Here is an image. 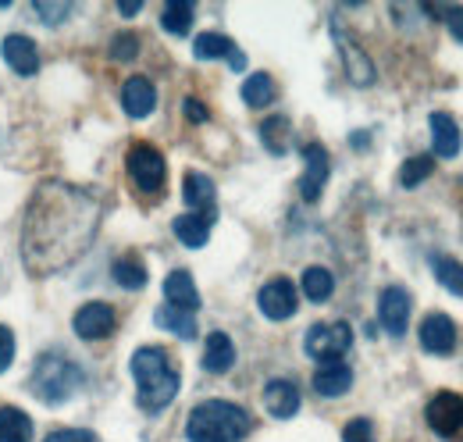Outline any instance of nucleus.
<instances>
[{
	"mask_svg": "<svg viewBox=\"0 0 463 442\" xmlns=\"http://www.w3.org/2000/svg\"><path fill=\"white\" fill-rule=\"evenodd\" d=\"M75 335L86 339V342H97L104 335L115 332V307L111 303H86L75 311Z\"/></svg>",
	"mask_w": 463,
	"mask_h": 442,
	"instance_id": "13",
	"label": "nucleus"
},
{
	"mask_svg": "<svg viewBox=\"0 0 463 442\" xmlns=\"http://www.w3.org/2000/svg\"><path fill=\"white\" fill-rule=\"evenodd\" d=\"M417 339H420V350H424V353L446 357V353H453V346H457V325H453V318H446V314H428V318L420 322V329H417Z\"/></svg>",
	"mask_w": 463,
	"mask_h": 442,
	"instance_id": "12",
	"label": "nucleus"
},
{
	"mask_svg": "<svg viewBox=\"0 0 463 442\" xmlns=\"http://www.w3.org/2000/svg\"><path fill=\"white\" fill-rule=\"evenodd\" d=\"M335 43H339V54H343V68H346L349 82L353 86H371L374 82V64H371V57L364 54V47L353 43L346 33H339V29H335Z\"/></svg>",
	"mask_w": 463,
	"mask_h": 442,
	"instance_id": "15",
	"label": "nucleus"
},
{
	"mask_svg": "<svg viewBox=\"0 0 463 442\" xmlns=\"http://www.w3.org/2000/svg\"><path fill=\"white\" fill-rule=\"evenodd\" d=\"M431 171H435V158H431V154L406 158L403 168H400V182H403L406 189H413V186H420V182H424Z\"/></svg>",
	"mask_w": 463,
	"mask_h": 442,
	"instance_id": "32",
	"label": "nucleus"
},
{
	"mask_svg": "<svg viewBox=\"0 0 463 442\" xmlns=\"http://www.w3.org/2000/svg\"><path fill=\"white\" fill-rule=\"evenodd\" d=\"M349 386H353V368L343 364V360L321 364V368L314 371V392L325 396V399H339V396H346Z\"/></svg>",
	"mask_w": 463,
	"mask_h": 442,
	"instance_id": "17",
	"label": "nucleus"
},
{
	"mask_svg": "<svg viewBox=\"0 0 463 442\" xmlns=\"http://www.w3.org/2000/svg\"><path fill=\"white\" fill-rule=\"evenodd\" d=\"M136 54H139V36L118 33L115 40H111V57H115V61H132Z\"/></svg>",
	"mask_w": 463,
	"mask_h": 442,
	"instance_id": "35",
	"label": "nucleus"
},
{
	"mask_svg": "<svg viewBox=\"0 0 463 442\" xmlns=\"http://www.w3.org/2000/svg\"><path fill=\"white\" fill-rule=\"evenodd\" d=\"M253 418L239 403L225 399H207L196 403L189 421H185V439L189 442H239L250 436Z\"/></svg>",
	"mask_w": 463,
	"mask_h": 442,
	"instance_id": "3",
	"label": "nucleus"
},
{
	"mask_svg": "<svg viewBox=\"0 0 463 442\" xmlns=\"http://www.w3.org/2000/svg\"><path fill=\"white\" fill-rule=\"evenodd\" d=\"M118 11H121L125 18H132V14H139V11H143V4H139V0H121V4H118Z\"/></svg>",
	"mask_w": 463,
	"mask_h": 442,
	"instance_id": "40",
	"label": "nucleus"
},
{
	"mask_svg": "<svg viewBox=\"0 0 463 442\" xmlns=\"http://www.w3.org/2000/svg\"><path fill=\"white\" fill-rule=\"evenodd\" d=\"M431 272H435V278L442 282V289H446V293L463 296V264L457 261V257L435 254V257H431Z\"/></svg>",
	"mask_w": 463,
	"mask_h": 442,
	"instance_id": "28",
	"label": "nucleus"
},
{
	"mask_svg": "<svg viewBox=\"0 0 463 442\" xmlns=\"http://www.w3.org/2000/svg\"><path fill=\"white\" fill-rule=\"evenodd\" d=\"M264 407H268V414L279 418V421L296 418V410H299V389L292 386L289 379H271V382L264 386Z\"/></svg>",
	"mask_w": 463,
	"mask_h": 442,
	"instance_id": "18",
	"label": "nucleus"
},
{
	"mask_svg": "<svg viewBox=\"0 0 463 442\" xmlns=\"http://www.w3.org/2000/svg\"><path fill=\"white\" fill-rule=\"evenodd\" d=\"M43 442H97V436L90 428H61V432H51Z\"/></svg>",
	"mask_w": 463,
	"mask_h": 442,
	"instance_id": "38",
	"label": "nucleus"
},
{
	"mask_svg": "<svg viewBox=\"0 0 463 442\" xmlns=\"http://www.w3.org/2000/svg\"><path fill=\"white\" fill-rule=\"evenodd\" d=\"M299 282H303V296H307L310 303H325V300L335 293V278H332L328 268H307Z\"/></svg>",
	"mask_w": 463,
	"mask_h": 442,
	"instance_id": "27",
	"label": "nucleus"
},
{
	"mask_svg": "<svg viewBox=\"0 0 463 442\" xmlns=\"http://www.w3.org/2000/svg\"><path fill=\"white\" fill-rule=\"evenodd\" d=\"M33 439V418L18 407H0V442H29Z\"/></svg>",
	"mask_w": 463,
	"mask_h": 442,
	"instance_id": "24",
	"label": "nucleus"
},
{
	"mask_svg": "<svg viewBox=\"0 0 463 442\" xmlns=\"http://www.w3.org/2000/svg\"><path fill=\"white\" fill-rule=\"evenodd\" d=\"M257 303H260L264 318H271V322H286V318L296 314L299 296H296V285H292L289 278H271V282L260 285Z\"/></svg>",
	"mask_w": 463,
	"mask_h": 442,
	"instance_id": "8",
	"label": "nucleus"
},
{
	"mask_svg": "<svg viewBox=\"0 0 463 442\" xmlns=\"http://www.w3.org/2000/svg\"><path fill=\"white\" fill-rule=\"evenodd\" d=\"M132 379H136V399L146 414H157L165 407H172V399L178 396V368L172 364L168 350L161 346H139L132 353Z\"/></svg>",
	"mask_w": 463,
	"mask_h": 442,
	"instance_id": "2",
	"label": "nucleus"
},
{
	"mask_svg": "<svg viewBox=\"0 0 463 442\" xmlns=\"http://www.w3.org/2000/svg\"><path fill=\"white\" fill-rule=\"evenodd\" d=\"M431 147H435L439 158H449V161L460 154L463 139H460V125L453 121V114H442V110L431 114Z\"/></svg>",
	"mask_w": 463,
	"mask_h": 442,
	"instance_id": "21",
	"label": "nucleus"
},
{
	"mask_svg": "<svg viewBox=\"0 0 463 442\" xmlns=\"http://www.w3.org/2000/svg\"><path fill=\"white\" fill-rule=\"evenodd\" d=\"M182 110H185V118H189V121H196V125H203V121L211 118L207 104H200L196 97H185V101H182Z\"/></svg>",
	"mask_w": 463,
	"mask_h": 442,
	"instance_id": "39",
	"label": "nucleus"
},
{
	"mask_svg": "<svg viewBox=\"0 0 463 442\" xmlns=\"http://www.w3.org/2000/svg\"><path fill=\"white\" fill-rule=\"evenodd\" d=\"M424 418H428V425H431L435 436H442V439H463V396L460 392H449V389L435 392V396L428 399Z\"/></svg>",
	"mask_w": 463,
	"mask_h": 442,
	"instance_id": "7",
	"label": "nucleus"
},
{
	"mask_svg": "<svg viewBox=\"0 0 463 442\" xmlns=\"http://www.w3.org/2000/svg\"><path fill=\"white\" fill-rule=\"evenodd\" d=\"M193 14H196V7L189 0H168L165 11H161V25L172 36H185L193 29Z\"/></svg>",
	"mask_w": 463,
	"mask_h": 442,
	"instance_id": "25",
	"label": "nucleus"
},
{
	"mask_svg": "<svg viewBox=\"0 0 463 442\" xmlns=\"http://www.w3.org/2000/svg\"><path fill=\"white\" fill-rule=\"evenodd\" d=\"M289 132H292L289 118H282V114L260 121V139H264V147H268L271 154H286V150H289Z\"/></svg>",
	"mask_w": 463,
	"mask_h": 442,
	"instance_id": "29",
	"label": "nucleus"
},
{
	"mask_svg": "<svg viewBox=\"0 0 463 442\" xmlns=\"http://www.w3.org/2000/svg\"><path fill=\"white\" fill-rule=\"evenodd\" d=\"M378 322H382V329L389 332V335H403L406 325H410V293H406L403 285H389V289H382V296H378Z\"/></svg>",
	"mask_w": 463,
	"mask_h": 442,
	"instance_id": "10",
	"label": "nucleus"
},
{
	"mask_svg": "<svg viewBox=\"0 0 463 442\" xmlns=\"http://www.w3.org/2000/svg\"><path fill=\"white\" fill-rule=\"evenodd\" d=\"M154 104H157V90H154V82L146 75L125 79V86H121V108H125L128 118H146L154 110Z\"/></svg>",
	"mask_w": 463,
	"mask_h": 442,
	"instance_id": "16",
	"label": "nucleus"
},
{
	"mask_svg": "<svg viewBox=\"0 0 463 442\" xmlns=\"http://www.w3.org/2000/svg\"><path fill=\"white\" fill-rule=\"evenodd\" d=\"M157 329L175 332L178 339H196V314H185V311H175V307H161L154 314Z\"/></svg>",
	"mask_w": 463,
	"mask_h": 442,
	"instance_id": "30",
	"label": "nucleus"
},
{
	"mask_svg": "<svg viewBox=\"0 0 463 442\" xmlns=\"http://www.w3.org/2000/svg\"><path fill=\"white\" fill-rule=\"evenodd\" d=\"M211 225L214 221H207L203 215H178L172 221L175 228V239L182 243V246H189V250H200V246H207V239H211Z\"/></svg>",
	"mask_w": 463,
	"mask_h": 442,
	"instance_id": "23",
	"label": "nucleus"
},
{
	"mask_svg": "<svg viewBox=\"0 0 463 442\" xmlns=\"http://www.w3.org/2000/svg\"><path fill=\"white\" fill-rule=\"evenodd\" d=\"M353 346V329L346 322H321V325H310L307 339H303V350L307 357L321 360V364H332V360H343Z\"/></svg>",
	"mask_w": 463,
	"mask_h": 442,
	"instance_id": "5",
	"label": "nucleus"
},
{
	"mask_svg": "<svg viewBox=\"0 0 463 442\" xmlns=\"http://www.w3.org/2000/svg\"><path fill=\"white\" fill-rule=\"evenodd\" d=\"M165 300H168V307L175 311H185V314H196V307H200V293H196V282L189 272H172V275L165 278Z\"/></svg>",
	"mask_w": 463,
	"mask_h": 442,
	"instance_id": "20",
	"label": "nucleus"
},
{
	"mask_svg": "<svg viewBox=\"0 0 463 442\" xmlns=\"http://www.w3.org/2000/svg\"><path fill=\"white\" fill-rule=\"evenodd\" d=\"M182 200L193 207V215H203L207 221L218 218V189L203 171H185L182 178Z\"/></svg>",
	"mask_w": 463,
	"mask_h": 442,
	"instance_id": "11",
	"label": "nucleus"
},
{
	"mask_svg": "<svg viewBox=\"0 0 463 442\" xmlns=\"http://www.w3.org/2000/svg\"><path fill=\"white\" fill-rule=\"evenodd\" d=\"M111 275H115V282L121 289H143L146 285V268H143L139 257H121V261H115Z\"/></svg>",
	"mask_w": 463,
	"mask_h": 442,
	"instance_id": "31",
	"label": "nucleus"
},
{
	"mask_svg": "<svg viewBox=\"0 0 463 442\" xmlns=\"http://www.w3.org/2000/svg\"><path fill=\"white\" fill-rule=\"evenodd\" d=\"M104 218L100 200L71 182L47 178L36 186L22 225V264L29 275H54L75 264L97 239Z\"/></svg>",
	"mask_w": 463,
	"mask_h": 442,
	"instance_id": "1",
	"label": "nucleus"
},
{
	"mask_svg": "<svg viewBox=\"0 0 463 442\" xmlns=\"http://www.w3.org/2000/svg\"><path fill=\"white\" fill-rule=\"evenodd\" d=\"M125 168H128V178L136 182V189H139V193H161V189H165V175H168V168H165L161 150H154V147L139 143V147H132V150H128Z\"/></svg>",
	"mask_w": 463,
	"mask_h": 442,
	"instance_id": "6",
	"label": "nucleus"
},
{
	"mask_svg": "<svg viewBox=\"0 0 463 442\" xmlns=\"http://www.w3.org/2000/svg\"><path fill=\"white\" fill-rule=\"evenodd\" d=\"M33 11L47 22V25H61L68 14H71V4H51V0H36L33 4Z\"/></svg>",
	"mask_w": 463,
	"mask_h": 442,
	"instance_id": "34",
	"label": "nucleus"
},
{
	"mask_svg": "<svg viewBox=\"0 0 463 442\" xmlns=\"http://www.w3.org/2000/svg\"><path fill=\"white\" fill-rule=\"evenodd\" d=\"M11 360H14V332L0 325V375L11 368Z\"/></svg>",
	"mask_w": 463,
	"mask_h": 442,
	"instance_id": "37",
	"label": "nucleus"
},
{
	"mask_svg": "<svg viewBox=\"0 0 463 442\" xmlns=\"http://www.w3.org/2000/svg\"><path fill=\"white\" fill-rule=\"evenodd\" d=\"M428 14H442L446 18V29H449V36L463 43V7L460 4H453V7H424Z\"/></svg>",
	"mask_w": 463,
	"mask_h": 442,
	"instance_id": "33",
	"label": "nucleus"
},
{
	"mask_svg": "<svg viewBox=\"0 0 463 442\" xmlns=\"http://www.w3.org/2000/svg\"><path fill=\"white\" fill-rule=\"evenodd\" d=\"M275 79L268 75V72H253L246 82H242V101L250 104V108H268L271 101H275Z\"/></svg>",
	"mask_w": 463,
	"mask_h": 442,
	"instance_id": "26",
	"label": "nucleus"
},
{
	"mask_svg": "<svg viewBox=\"0 0 463 442\" xmlns=\"http://www.w3.org/2000/svg\"><path fill=\"white\" fill-rule=\"evenodd\" d=\"M303 161H307V171H303V178H299V193H303L307 204H314V200L321 197L328 175H332V161H328V150H325L321 143H307V147H303Z\"/></svg>",
	"mask_w": 463,
	"mask_h": 442,
	"instance_id": "9",
	"label": "nucleus"
},
{
	"mask_svg": "<svg viewBox=\"0 0 463 442\" xmlns=\"http://www.w3.org/2000/svg\"><path fill=\"white\" fill-rule=\"evenodd\" d=\"M33 392L43 399V403H51V407H58L64 399H71L79 389H82V368L75 364V360H68L64 353H43L40 360H36V368H33Z\"/></svg>",
	"mask_w": 463,
	"mask_h": 442,
	"instance_id": "4",
	"label": "nucleus"
},
{
	"mask_svg": "<svg viewBox=\"0 0 463 442\" xmlns=\"http://www.w3.org/2000/svg\"><path fill=\"white\" fill-rule=\"evenodd\" d=\"M232 364H235V346H232V339L225 332H211V335H207V346H203V368H207L211 375H225V371H232Z\"/></svg>",
	"mask_w": 463,
	"mask_h": 442,
	"instance_id": "22",
	"label": "nucleus"
},
{
	"mask_svg": "<svg viewBox=\"0 0 463 442\" xmlns=\"http://www.w3.org/2000/svg\"><path fill=\"white\" fill-rule=\"evenodd\" d=\"M4 61H7L18 75H36V72H40V47H36L29 36L14 33V36L4 40Z\"/></svg>",
	"mask_w": 463,
	"mask_h": 442,
	"instance_id": "19",
	"label": "nucleus"
},
{
	"mask_svg": "<svg viewBox=\"0 0 463 442\" xmlns=\"http://www.w3.org/2000/svg\"><path fill=\"white\" fill-rule=\"evenodd\" d=\"M193 54L200 57V61H229L232 72H242L246 68V54L232 43L229 36H222V33H200L196 40H193Z\"/></svg>",
	"mask_w": 463,
	"mask_h": 442,
	"instance_id": "14",
	"label": "nucleus"
},
{
	"mask_svg": "<svg viewBox=\"0 0 463 442\" xmlns=\"http://www.w3.org/2000/svg\"><path fill=\"white\" fill-rule=\"evenodd\" d=\"M343 442H378L374 439V425L367 418H353L343 428Z\"/></svg>",
	"mask_w": 463,
	"mask_h": 442,
	"instance_id": "36",
	"label": "nucleus"
}]
</instances>
